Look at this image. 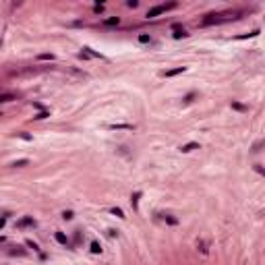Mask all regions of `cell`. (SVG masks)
Here are the masks:
<instances>
[{
	"label": "cell",
	"mask_w": 265,
	"mask_h": 265,
	"mask_svg": "<svg viewBox=\"0 0 265 265\" xmlns=\"http://www.w3.org/2000/svg\"><path fill=\"white\" fill-rule=\"evenodd\" d=\"M255 170H257L259 174H263V176H265V168H263V166H255Z\"/></svg>",
	"instance_id": "cell-25"
},
{
	"label": "cell",
	"mask_w": 265,
	"mask_h": 265,
	"mask_svg": "<svg viewBox=\"0 0 265 265\" xmlns=\"http://www.w3.org/2000/svg\"><path fill=\"white\" fill-rule=\"evenodd\" d=\"M255 35H259V29H255V31H251V33H244V35H238L236 40H247V38H255Z\"/></svg>",
	"instance_id": "cell-12"
},
{
	"label": "cell",
	"mask_w": 265,
	"mask_h": 265,
	"mask_svg": "<svg viewBox=\"0 0 265 265\" xmlns=\"http://www.w3.org/2000/svg\"><path fill=\"white\" fill-rule=\"evenodd\" d=\"M184 71H186V66H178V68H172V71H166V73H164V77H176V75L184 73Z\"/></svg>",
	"instance_id": "cell-5"
},
{
	"label": "cell",
	"mask_w": 265,
	"mask_h": 265,
	"mask_svg": "<svg viewBox=\"0 0 265 265\" xmlns=\"http://www.w3.org/2000/svg\"><path fill=\"white\" fill-rule=\"evenodd\" d=\"M104 23H106L108 27H112V25H118V23H120V19H118V17H110V19H106Z\"/></svg>",
	"instance_id": "cell-11"
},
{
	"label": "cell",
	"mask_w": 265,
	"mask_h": 265,
	"mask_svg": "<svg viewBox=\"0 0 265 265\" xmlns=\"http://www.w3.org/2000/svg\"><path fill=\"white\" fill-rule=\"evenodd\" d=\"M27 226H33V218H21V220L17 222V228H27Z\"/></svg>",
	"instance_id": "cell-4"
},
{
	"label": "cell",
	"mask_w": 265,
	"mask_h": 265,
	"mask_svg": "<svg viewBox=\"0 0 265 265\" xmlns=\"http://www.w3.org/2000/svg\"><path fill=\"white\" fill-rule=\"evenodd\" d=\"M10 255H25V251H23V249H19V247H17V251H10Z\"/></svg>",
	"instance_id": "cell-24"
},
{
	"label": "cell",
	"mask_w": 265,
	"mask_h": 265,
	"mask_svg": "<svg viewBox=\"0 0 265 265\" xmlns=\"http://www.w3.org/2000/svg\"><path fill=\"white\" fill-rule=\"evenodd\" d=\"M54 238H56L60 244H68V238H66V234H64V232H56V234H54Z\"/></svg>",
	"instance_id": "cell-8"
},
{
	"label": "cell",
	"mask_w": 265,
	"mask_h": 265,
	"mask_svg": "<svg viewBox=\"0 0 265 265\" xmlns=\"http://www.w3.org/2000/svg\"><path fill=\"white\" fill-rule=\"evenodd\" d=\"M176 6V2H170V4H158V6H153V8H149L147 10V17L151 19V17H158V15H162V13H166L168 8H174Z\"/></svg>",
	"instance_id": "cell-1"
},
{
	"label": "cell",
	"mask_w": 265,
	"mask_h": 265,
	"mask_svg": "<svg viewBox=\"0 0 265 265\" xmlns=\"http://www.w3.org/2000/svg\"><path fill=\"white\" fill-rule=\"evenodd\" d=\"M193 149H199V143H186V145L180 147L182 153H188V151H193Z\"/></svg>",
	"instance_id": "cell-6"
},
{
	"label": "cell",
	"mask_w": 265,
	"mask_h": 265,
	"mask_svg": "<svg viewBox=\"0 0 265 265\" xmlns=\"http://www.w3.org/2000/svg\"><path fill=\"white\" fill-rule=\"evenodd\" d=\"M232 108L238 110V112H247V110H249L247 106H242V104H238V102H232Z\"/></svg>",
	"instance_id": "cell-13"
},
{
	"label": "cell",
	"mask_w": 265,
	"mask_h": 265,
	"mask_svg": "<svg viewBox=\"0 0 265 265\" xmlns=\"http://www.w3.org/2000/svg\"><path fill=\"white\" fill-rule=\"evenodd\" d=\"M193 97H195V93H188V95L184 97V102H193Z\"/></svg>",
	"instance_id": "cell-28"
},
{
	"label": "cell",
	"mask_w": 265,
	"mask_h": 265,
	"mask_svg": "<svg viewBox=\"0 0 265 265\" xmlns=\"http://www.w3.org/2000/svg\"><path fill=\"white\" fill-rule=\"evenodd\" d=\"M91 253H95V255H97V253H102V247H99V242H97V240H93V242H91Z\"/></svg>",
	"instance_id": "cell-14"
},
{
	"label": "cell",
	"mask_w": 265,
	"mask_h": 265,
	"mask_svg": "<svg viewBox=\"0 0 265 265\" xmlns=\"http://www.w3.org/2000/svg\"><path fill=\"white\" fill-rule=\"evenodd\" d=\"M172 35H174V40H180V38H186L188 33H186L184 29H174V33H172Z\"/></svg>",
	"instance_id": "cell-10"
},
{
	"label": "cell",
	"mask_w": 265,
	"mask_h": 265,
	"mask_svg": "<svg viewBox=\"0 0 265 265\" xmlns=\"http://www.w3.org/2000/svg\"><path fill=\"white\" fill-rule=\"evenodd\" d=\"M19 137H21V139H23V141H31V137H29V135H25V132H21V135H19Z\"/></svg>",
	"instance_id": "cell-27"
},
{
	"label": "cell",
	"mask_w": 265,
	"mask_h": 265,
	"mask_svg": "<svg viewBox=\"0 0 265 265\" xmlns=\"http://www.w3.org/2000/svg\"><path fill=\"white\" fill-rule=\"evenodd\" d=\"M164 220L168 222L170 226H176V224H178V220H176V218H174V216H164Z\"/></svg>",
	"instance_id": "cell-18"
},
{
	"label": "cell",
	"mask_w": 265,
	"mask_h": 265,
	"mask_svg": "<svg viewBox=\"0 0 265 265\" xmlns=\"http://www.w3.org/2000/svg\"><path fill=\"white\" fill-rule=\"evenodd\" d=\"M127 6H129V8H137V6H139V2H137V0H129V2H127Z\"/></svg>",
	"instance_id": "cell-21"
},
{
	"label": "cell",
	"mask_w": 265,
	"mask_h": 265,
	"mask_svg": "<svg viewBox=\"0 0 265 265\" xmlns=\"http://www.w3.org/2000/svg\"><path fill=\"white\" fill-rule=\"evenodd\" d=\"M112 213H114L116 218H120V220H124V213H122V209H120V207H112Z\"/></svg>",
	"instance_id": "cell-17"
},
{
	"label": "cell",
	"mask_w": 265,
	"mask_h": 265,
	"mask_svg": "<svg viewBox=\"0 0 265 265\" xmlns=\"http://www.w3.org/2000/svg\"><path fill=\"white\" fill-rule=\"evenodd\" d=\"M27 164H29V160H17V162H13L15 168H23V166H27Z\"/></svg>",
	"instance_id": "cell-16"
},
{
	"label": "cell",
	"mask_w": 265,
	"mask_h": 265,
	"mask_svg": "<svg viewBox=\"0 0 265 265\" xmlns=\"http://www.w3.org/2000/svg\"><path fill=\"white\" fill-rule=\"evenodd\" d=\"M110 129H114V131H132L135 127H132V124H122V122H116V124H110Z\"/></svg>",
	"instance_id": "cell-3"
},
{
	"label": "cell",
	"mask_w": 265,
	"mask_h": 265,
	"mask_svg": "<svg viewBox=\"0 0 265 265\" xmlns=\"http://www.w3.org/2000/svg\"><path fill=\"white\" fill-rule=\"evenodd\" d=\"M222 21H226V15H209L207 19L201 21V25H213V23H222Z\"/></svg>",
	"instance_id": "cell-2"
},
{
	"label": "cell",
	"mask_w": 265,
	"mask_h": 265,
	"mask_svg": "<svg viewBox=\"0 0 265 265\" xmlns=\"http://www.w3.org/2000/svg\"><path fill=\"white\" fill-rule=\"evenodd\" d=\"M48 116H50V112L44 110V112H40V114H38V116H33V118H35V120H44V118H48Z\"/></svg>",
	"instance_id": "cell-19"
},
{
	"label": "cell",
	"mask_w": 265,
	"mask_h": 265,
	"mask_svg": "<svg viewBox=\"0 0 265 265\" xmlns=\"http://www.w3.org/2000/svg\"><path fill=\"white\" fill-rule=\"evenodd\" d=\"M139 199H141V191L132 193V197H131V205H132V209H137V207H139Z\"/></svg>",
	"instance_id": "cell-7"
},
{
	"label": "cell",
	"mask_w": 265,
	"mask_h": 265,
	"mask_svg": "<svg viewBox=\"0 0 265 265\" xmlns=\"http://www.w3.org/2000/svg\"><path fill=\"white\" fill-rule=\"evenodd\" d=\"M13 99H17L13 93H2V95H0V102H2V104H6V102H13Z\"/></svg>",
	"instance_id": "cell-9"
},
{
	"label": "cell",
	"mask_w": 265,
	"mask_h": 265,
	"mask_svg": "<svg viewBox=\"0 0 265 265\" xmlns=\"http://www.w3.org/2000/svg\"><path fill=\"white\" fill-rule=\"evenodd\" d=\"M73 216H75L73 211H64V213H62V218H64V220H73Z\"/></svg>",
	"instance_id": "cell-22"
},
{
	"label": "cell",
	"mask_w": 265,
	"mask_h": 265,
	"mask_svg": "<svg viewBox=\"0 0 265 265\" xmlns=\"http://www.w3.org/2000/svg\"><path fill=\"white\" fill-rule=\"evenodd\" d=\"M139 42H141V44H151V38H149L147 33H141V35H139Z\"/></svg>",
	"instance_id": "cell-15"
},
{
	"label": "cell",
	"mask_w": 265,
	"mask_h": 265,
	"mask_svg": "<svg viewBox=\"0 0 265 265\" xmlns=\"http://www.w3.org/2000/svg\"><path fill=\"white\" fill-rule=\"evenodd\" d=\"M27 247H31V249H33V251H40V249H38V244H35V242H33V240H27Z\"/></svg>",
	"instance_id": "cell-23"
},
{
	"label": "cell",
	"mask_w": 265,
	"mask_h": 265,
	"mask_svg": "<svg viewBox=\"0 0 265 265\" xmlns=\"http://www.w3.org/2000/svg\"><path fill=\"white\" fill-rule=\"evenodd\" d=\"M93 10H95V13H102V10H104V4H95V8H93Z\"/></svg>",
	"instance_id": "cell-26"
},
{
	"label": "cell",
	"mask_w": 265,
	"mask_h": 265,
	"mask_svg": "<svg viewBox=\"0 0 265 265\" xmlns=\"http://www.w3.org/2000/svg\"><path fill=\"white\" fill-rule=\"evenodd\" d=\"M38 58H40V60H54V56H52V54H40Z\"/></svg>",
	"instance_id": "cell-20"
}]
</instances>
